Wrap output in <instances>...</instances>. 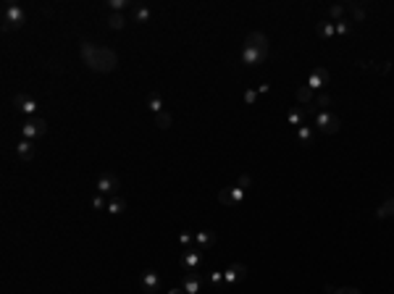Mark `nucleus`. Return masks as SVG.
Listing matches in <instances>:
<instances>
[{
  "label": "nucleus",
  "mask_w": 394,
  "mask_h": 294,
  "mask_svg": "<svg viewBox=\"0 0 394 294\" xmlns=\"http://www.w3.org/2000/svg\"><path fill=\"white\" fill-rule=\"evenodd\" d=\"M389 69H392V61H381L379 66H376V71H379V74H389Z\"/></svg>",
  "instance_id": "obj_37"
},
{
  "label": "nucleus",
  "mask_w": 394,
  "mask_h": 294,
  "mask_svg": "<svg viewBox=\"0 0 394 294\" xmlns=\"http://www.w3.org/2000/svg\"><path fill=\"white\" fill-rule=\"evenodd\" d=\"M134 21L148 24V21H150V8H148V5H137V8H134Z\"/></svg>",
  "instance_id": "obj_21"
},
{
  "label": "nucleus",
  "mask_w": 394,
  "mask_h": 294,
  "mask_svg": "<svg viewBox=\"0 0 394 294\" xmlns=\"http://www.w3.org/2000/svg\"><path fill=\"white\" fill-rule=\"evenodd\" d=\"M148 108L153 110V113H160V110H166V108H163V100H160V95H155V92H153V95L148 97Z\"/></svg>",
  "instance_id": "obj_25"
},
{
  "label": "nucleus",
  "mask_w": 394,
  "mask_h": 294,
  "mask_svg": "<svg viewBox=\"0 0 394 294\" xmlns=\"http://www.w3.org/2000/svg\"><path fill=\"white\" fill-rule=\"evenodd\" d=\"M168 294H187V292H184V289H181V287H179V289H171Z\"/></svg>",
  "instance_id": "obj_40"
},
{
  "label": "nucleus",
  "mask_w": 394,
  "mask_h": 294,
  "mask_svg": "<svg viewBox=\"0 0 394 294\" xmlns=\"http://www.w3.org/2000/svg\"><path fill=\"white\" fill-rule=\"evenodd\" d=\"M97 189H100V195H118V189H121V184H118V179L116 176H111V173H103V176L97 179Z\"/></svg>",
  "instance_id": "obj_9"
},
{
  "label": "nucleus",
  "mask_w": 394,
  "mask_h": 294,
  "mask_svg": "<svg viewBox=\"0 0 394 294\" xmlns=\"http://www.w3.org/2000/svg\"><path fill=\"white\" fill-rule=\"evenodd\" d=\"M171 124H173V116L168 113V110L155 113V126H158V129H171Z\"/></svg>",
  "instance_id": "obj_17"
},
{
  "label": "nucleus",
  "mask_w": 394,
  "mask_h": 294,
  "mask_svg": "<svg viewBox=\"0 0 394 294\" xmlns=\"http://www.w3.org/2000/svg\"><path fill=\"white\" fill-rule=\"evenodd\" d=\"M26 24V13L21 5H5V18H3V32H11V29H21V26Z\"/></svg>",
  "instance_id": "obj_3"
},
{
  "label": "nucleus",
  "mask_w": 394,
  "mask_h": 294,
  "mask_svg": "<svg viewBox=\"0 0 394 294\" xmlns=\"http://www.w3.org/2000/svg\"><path fill=\"white\" fill-rule=\"evenodd\" d=\"M394 216V197H389L387 202H381L379 210H376V218H389Z\"/></svg>",
  "instance_id": "obj_18"
},
{
  "label": "nucleus",
  "mask_w": 394,
  "mask_h": 294,
  "mask_svg": "<svg viewBox=\"0 0 394 294\" xmlns=\"http://www.w3.org/2000/svg\"><path fill=\"white\" fill-rule=\"evenodd\" d=\"M195 244H197V250H200V252H208L210 247L216 244V231H197Z\"/></svg>",
  "instance_id": "obj_13"
},
{
  "label": "nucleus",
  "mask_w": 394,
  "mask_h": 294,
  "mask_svg": "<svg viewBox=\"0 0 394 294\" xmlns=\"http://www.w3.org/2000/svg\"><path fill=\"white\" fill-rule=\"evenodd\" d=\"M92 208H97V210H108V202H105V197H103V195H97V197L92 200Z\"/></svg>",
  "instance_id": "obj_32"
},
{
  "label": "nucleus",
  "mask_w": 394,
  "mask_h": 294,
  "mask_svg": "<svg viewBox=\"0 0 394 294\" xmlns=\"http://www.w3.org/2000/svg\"><path fill=\"white\" fill-rule=\"evenodd\" d=\"M313 103L320 108V113H328V108H331V95H326V92H320V95L313 100Z\"/></svg>",
  "instance_id": "obj_22"
},
{
  "label": "nucleus",
  "mask_w": 394,
  "mask_h": 294,
  "mask_svg": "<svg viewBox=\"0 0 394 294\" xmlns=\"http://www.w3.org/2000/svg\"><path fill=\"white\" fill-rule=\"evenodd\" d=\"M268 89H271V84H268V81H265V84H260V87H258V95H265V92H268Z\"/></svg>",
  "instance_id": "obj_39"
},
{
  "label": "nucleus",
  "mask_w": 394,
  "mask_h": 294,
  "mask_svg": "<svg viewBox=\"0 0 394 294\" xmlns=\"http://www.w3.org/2000/svg\"><path fill=\"white\" fill-rule=\"evenodd\" d=\"M236 279H239V276H236L234 268H226V271H224V281H226V284H234Z\"/></svg>",
  "instance_id": "obj_31"
},
{
  "label": "nucleus",
  "mask_w": 394,
  "mask_h": 294,
  "mask_svg": "<svg viewBox=\"0 0 394 294\" xmlns=\"http://www.w3.org/2000/svg\"><path fill=\"white\" fill-rule=\"evenodd\" d=\"M79 48H81V61H84L92 71L111 74L116 69V63H118L116 50L105 48V45H95V42H89V40H81Z\"/></svg>",
  "instance_id": "obj_1"
},
{
  "label": "nucleus",
  "mask_w": 394,
  "mask_h": 294,
  "mask_svg": "<svg viewBox=\"0 0 394 294\" xmlns=\"http://www.w3.org/2000/svg\"><path fill=\"white\" fill-rule=\"evenodd\" d=\"M315 126L323 134H336L339 129H342V121H339V116H334V113H318L315 116Z\"/></svg>",
  "instance_id": "obj_5"
},
{
  "label": "nucleus",
  "mask_w": 394,
  "mask_h": 294,
  "mask_svg": "<svg viewBox=\"0 0 394 294\" xmlns=\"http://www.w3.org/2000/svg\"><path fill=\"white\" fill-rule=\"evenodd\" d=\"M13 105L19 108V110H24V113H29V116L37 113V103H34L32 97L21 95V92H16V95H13Z\"/></svg>",
  "instance_id": "obj_12"
},
{
  "label": "nucleus",
  "mask_w": 394,
  "mask_h": 294,
  "mask_svg": "<svg viewBox=\"0 0 394 294\" xmlns=\"http://www.w3.org/2000/svg\"><path fill=\"white\" fill-rule=\"evenodd\" d=\"M323 84H328V71L320 69V66H315L313 71H310V76H308V87L315 92V89H320Z\"/></svg>",
  "instance_id": "obj_11"
},
{
  "label": "nucleus",
  "mask_w": 394,
  "mask_h": 294,
  "mask_svg": "<svg viewBox=\"0 0 394 294\" xmlns=\"http://www.w3.org/2000/svg\"><path fill=\"white\" fill-rule=\"evenodd\" d=\"M336 34V26H334V21H320L318 24V37H323V40H328V37H334Z\"/></svg>",
  "instance_id": "obj_19"
},
{
  "label": "nucleus",
  "mask_w": 394,
  "mask_h": 294,
  "mask_svg": "<svg viewBox=\"0 0 394 294\" xmlns=\"http://www.w3.org/2000/svg\"><path fill=\"white\" fill-rule=\"evenodd\" d=\"M21 134H24V140H37V137H45L48 134V121L45 118H32V121H26V124H21Z\"/></svg>",
  "instance_id": "obj_4"
},
{
  "label": "nucleus",
  "mask_w": 394,
  "mask_h": 294,
  "mask_svg": "<svg viewBox=\"0 0 394 294\" xmlns=\"http://www.w3.org/2000/svg\"><path fill=\"white\" fill-rule=\"evenodd\" d=\"M124 210H126V200L121 195H116L111 202H108V213L111 216H118V213H124Z\"/></svg>",
  "instance_id": "obj_16"
},
{
  "label": "nucleus",
  "mask_w": 394,
  "mask_h": 294,
  "mask_svg": "<svg viewBox=\"0 0 394 294\" xmlns=\"http://www.w3.org/2000/svg\"><path fill=\"white\" fill-rule=\"evenodd\" d=\"M232 268L236 271V276H247V265H244V263H234Z\"/></svg>",
  "instance_id": "obj_38"
},
{
  "label": "nucleus",
  "mask_w": 394,
  "mask_h": 294,
  "mask_svg": "<svg viewBox=\"0 0 394 294\" xmlns=\"http://www.w3.org/2000/svg\"><path fill=\"white\" fill-rule=\"evenodd\" d=\"M108 26H111V29H116V32L124 29V26H126L124 13H111V16H108Z\"/></svg>",
  "instance_id": "obj_20"
},
{
  "label": "nucleus",
  "mask_w": 394,
  "mask_h": 294,
  "mask_svg": "<svg viewBox=\"0 0 394 294\" xmlns=\"http://www.w3.org/2000/svg\"><path fill=\"white\" fill-rule=\"evenodd\" d=\"M295 97H297V103H302V105H310L315 100V95H313V89H310L308 84L305 87H297V92H295Z\"/></svg>",
  "instance_id": "obj_15"
},
{
  "label": "nucleus",
  "mask_w": 394,
  "mask_h": 294,
  "mask_svg": "<svg viewBox=\"0 0 394 294\" xmlns=\"http://www.w3.org/2000/svg\"><path fill=\"white\" fill-rule=\"evenodd\" d=\"M140 284H142V289H145V292L155 294V292L160 289V276L155 273L153 268H148V271H142V276H140Z\"/></svg>",
  "instance_id": "obj_10"
},
{
  "label": "nucleus",
  "mask_w": 394,
  "mask_h": 294,
  "mask_svg": "<svg viewBox=\"0 0 394 294\" xmlns=\"http://www.w3.org/2000/svg\"><path fill=\"white\" fill-rule=\"evenodd\" d=\"M208 279H210V284H216V287H218V284H224V271H210Z\"/></svg>",
  "instance_id": "obj_29"
},
{
  "label": "nucleus",
  "mask_w": 394,
  "mask_h": 294,
  "mask_svg": "<svg viewBox=\"0 0 394 294\" xmlns=\"http://www.w3.org/2000/svg\"><path fill=\"white\" fill-rule=\"evenodd\" d=\"M179 242L184 244V247H192V242H195V236H192V234H187V231H181V234H179Z\"/></svg>",
  "instance_id": "obj_34"
},
{
  "label": "nucleus",
  "mask_w": 394,
  "mask_h": 294,
  "mask_svg": "<svg viewBox=\"0 0 394 294\" xmlns=\"http://www.w3.org/2000/svg\"><path fill=\"white\" fill-rule=\"evenodd\" d=\"M347 11H350V16L355 18V21H365V8L360 3H350V5H347Z\"/></svg>",
  "instance_id": "obj_23"
},
{
  "label": "nucleus",
  "mask_w": 394,
  "mask_h": 294,
  "mask_svg": "<svg viewBox=\"0 0 394 294\" xmlns=\"http://www.w3.org/2000/svg\"><path fill=\"white\" fill-rule=\"evenodd\" d=\"M297 140L302 145H310V142H313V129H310V126H300L297 129Z\"/></svg>",
  "instance_id": "obj_24"
},
{
  "label": "nucleus",
  "mask_w": 394,
  "mask_h": 294,
  "mask_svg": "<svg viewBox=\"0 0 394 294\" xmlns=\"http://www.w3.org/2000/svg\"><path fill=\"white\" fill-rule=\"evenodd\" d=\"M255 100H258V89H244V103L252 105Z\"/></svg>",
  "instance_id": "obj_30"
},
{
  "label": "nucleus",
  "mask_w": 394,
  "mask_h": 294,
  "mask_svg": "<svg viewBox=\"0 0 394 294\" xmlns=\"http://www.w3.org/2000/svg\"><path fill=\"white\" fill-rule=\"evenodd\" d=\"M287 118H289V124H292V126H297V129H300V121H302V113H300V110H289Z\"/></svg>",
  "instance_id": "obj_28"
},
{
  "label": "nucleus",
  "mask_w": 394,
  "mask_h": 294,
  "mask_svg": "<svg viewBox=\"0 0 394 294\" xmlns=\"http://www.w3.org/2000/svg\"><path fill=\"white\" fill-rule=\"evenodd\" d=\"M344 11H347V5H331V8H328V16H331V18H336V21H342Z\"/></svg>",
  "instance_id": "obj_27"
},
{
  "label": "nucleus",
  "mask_w": 394,
  "mask_h": 294,
  "mask_svg": "<svg viewBox=\"0 0 394 294\" xmlns=\"http://www.w3.org/2000/svg\"><path fill=\"white\" fill-rule=\"evenodd\" d=\"M181 268L184 271H200V263H203V252L197 250V247H189V250L179 257Z\"/></svg>",
  "instance_id": "obj_7"
},
{
  "label": "nucleus",
  "mask_w": 394,
  "mask_h": 294,
  "mask_svg": "<svg viewBox=\"0 0 394 294\" xmlns=\"http://www.w3.org/2000/svg\"><path fill=\"white\" fill-rule=\"evenodd\" d=\"M242 200H244V189L242 187H226V189H221L218 192V202L221 205H242Z\"/></svg>",
  "instance_id": "obj_6"
},
{
  "label": "nucleus",
  "mask_w": 394,
  "mask_h": 294,
  "mask_svg": "<svg viewBox=\"0 0 394 294\" xmlns=\"http://www.w3.org/2000/svg\"><path fill=\"white\" fill-rule=\"evenodd\" d=\"M181 289H184L187 294H200V289H203V273L200 271H187Z\"/></svg>",
  "instance_id": "obj_8"
},
{
  "label": "nucleus",
  "mask_w": 394,
  "mask_h": 294,
  "mask_svg": "<svg viewBox=\"0 0 394 294\" xmlns=\"http://www.w3.org/2000/svg\"><path fill=\"white\" fill-rule=\"evenodd\" d=\"M334 26H336V34H347V32H350V24H347V21H336Z\"/></svg>",
  "instance_id": "obj_36"
},
{
  "label": "nucleus",
  "mask_w": 394,
  "mask_h": 294,
  "mask_svg": "<svg viewBox=\"0 0 394 294\" xmlns=\"http://www.w3.org/2000/svg\"><path fill=\"white\" fill-rule=\"evenodd\" d=\"M16 155H19L21 160H32L34 158V142L32 140H21L16 145Z\"/></svg>",
  "instance_id": "obj_14"
},
{
  "label": "nucleus",
  "mask_w": 394,
  "mask_h": 294,
  "mask_svg": "<svg viewBox=\"0 0 394 294\" xmlns=\"http://www.w3.org/2000/svg\"><path fill=\"white\" fill-rule=\"evenodd\" d=\"M108 5H111V11H113V13H121L124 8H129L132 3H129V0H111Z\"/></svg>",
  "instance_id": "obj_26"
},
{
  "label": "nucleus",
  "mask_w": 394,
  "mask_h": 294,
  "mask_svg": "<svg viewBox=\"0 0 394 294\" xmlns=\"http://www.w3.org/2000/svg\"><path fill=\"white\" fill-rule=\"evenodd\" d=\"M236 187H242V189L247 192V189H250V187H252V179H250V176H247V173H242V176H239V184H236Z\"/></svg>",
  "instance_id": "obj_33"
},
{
  "label": "nucleus",
  "mask_w": 394,
  "mask_h": 294,
  "mask_svg": "<svg viewBox=\"0 0 394 294\" xmlns=\"http://www.w3.org/2000/svg\"><path fill=\"white\" fill-rule=\"evenodd\" d=\"M271 53V42L268 37H265L263 32H250L244 40V48H242V63H247V66H258V63H263L265 58H268Z\"/></svg>",
  "instance_id": "obj_2"
},
{
  "label": "nucleus",
  "mask_w": 394,
  "mask_h": 294,
  "mask_svg": "<svg viewBox=\"0 0 394 294\" xmlns=\"http://www.w3.org/2000/svg\"><path fill=\"white\" fill-rule=\"evenodd\" d=\"M334 294H363V292L355 287H342V289H334Z\"/></svg>",
  "instance_id": "obj_35"
}]
</instances>
